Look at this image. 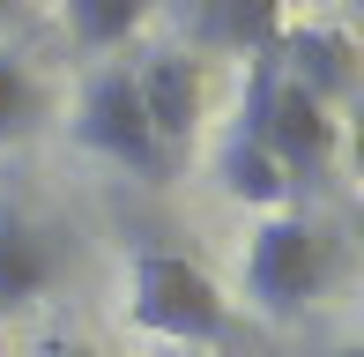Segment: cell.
Masks as SVG:
<instances>
[{"label": "cell", "instance_id": "8fae6325", "mask_svg": "<svg viewBox=\"0 0 364 357\" xmlns=\"http://www.w3.org/2000/svg\"><path fill=\"white\" fill-rule=\"evenodd\" d=\"M38 119V90H30V68L15 53H0V142H15Z\"/></svg>", "mask_w": 364, "mask_h": 357}, {"label": "cell", "instance_id": "52a82bcc", "mask_svg": "<svg viewBox=\"0 0 364 357\" xmlns=\"http://www.w3.org/2000/svg\"><path fill=\"white\" fill-rule=\"evenodd\" d=\"M216 171H223V193H230V201H245V208H283V201H290V171L275 164L245 127H230Z\"/></svg>", "mask_w": 364, "mask_h": 357}, {"label": "cell", "instance_id": "7c38bea8", "mask_svg": "<svg viewBox=\"0 0 364 357\" xmlns=\"http://www.w3.org/2000/svg\"><path fill=\"white\" fill-rule=\"evenodd\" d=\"M0 357H8V320H0Z\"/></svg>", "mask_w": 364, "mask_h": 357}, {"label": "cell", "instance_id": "3957f363", "mask_svg": "<svg viewBox=\"0 0 364 357\" xmlns=\"http://www.w3.org/2000/svg\"><path fill=\"white\" fill-rule=\"evenodd\" d=\"M327 268H335V246H327L320 223L305 216H268L253 231V246H245V290H253L260 313H297L305 298H320Z\"/></svg>", "mask_w": 364, "mask_h": 357}, {"label": "cell", "instance_id": "9c48e42d", "mask_svg": "<svg viewBox=\"0 0 364 357\" xmlns=\"http://www.w3.org/2000/svg\"><path fill=\"white\" fill-rule=\"evenodd\" d=\"M201 38L223 53H275L283 38V0H201Z\"/></svg>", "mask_w": 364, "mask_h": 357}, {"label": "cell", "instance_id": "277c9868", "mask_svg": "<svg viewBox=\"0 0 364 357\" xmlns=\"http://www.w3.org/2000/svg\"><path fill=\"white\" fill-rule=\"evenodd\" d=\"M75 134H82V149L112 156V164H127V171H149V178L164 171V142H156V127H149L141 90H134L127 68H97L90 82H82Z\"/></svg>", "mask_w": 364, "mask_h": 357}, {"label": "cell", "instance_id": "30bf717a", "mask_svg": "<svg viewBox=\"0 0 364 357\" xmlns=\"http://www.w3.org/2000/svg\"><path fill=\"white\" fill-rule=\"evenodd\" d=\"M141 23H149V0H68V30H75V45H90V53L127 45Z\"/></svg>", "mask_w": 364, "mask_h": 357}, {"label": "cell", "instance_id": "4fadbf2b", "mask_svg": "<svg viewBox=\"0 0 364 357\" xmlns=\"http://www.w3.org/2000/svg\"><path fill=\"white\" fill-rule=\"evenodd\" d=\"M335 357H364V350H335Z\"/></svg>", "mask_w": 364, "mask_h": 357}, {"label": "cell", "instance_id": "ba28073f", "mask_svg": "<svg viewBox=\"0 0 364 357\" xmlns=\"http://www.w3.org/2000/svg\"><path fill=\"white\" fill-rule=\"evenodd\" d=\"M45 283H53V253H45V238L30 231L15 208H0V320H8L15 305H30Z\"/></svg>", "mask_w": 364, "mask_h": 357}, {"label": "cell", "instance_id": "5bb4252c", "mask_svg": "<svg viewBox=\"0 0 364 357\" xmlns=\"http://www.w3.org/2000/svg\"><path fill=\"white\" fill-rule=\"evenodd\" d=\"M68 357H97V350H68Z\"/></svg>", "mask_w": 364, "mask_h": 357}, {"label": "cell", "instance_id": "5b68a950", "mask_svg": "<svg viewBox=\"0 0 364 357\" xmlns=\"http://www.w3.org/2000/svg\"><path fill=\"white\" fill-rule=\"evenodd\" d=\"M134 90H141V112H149L164 149H171V142H193V127H201V60L156 53V60H141Z\"/></svg>", "mask_w": 364, "mask_h": 357}, {"label": "cell", "instance_id": "7a4b0ae2", "mask_svg": "<svg viewBox=\"0 0 364 357\" xmlns=\"http://www.w3.org/2000/svg\"><path fill=\"white\" fill-rule=\"evenodd\" d=\"M238 127L290 171V186L297 178H320L327 156H335V119H327V105L305 82H290V75L275 68V53L253 60V90H245V119Z\"/></svg>", "mask_w": 364, "mask_h": 357}, {"label": "cell", "instance_id": "6da1fadb", "mask_svg": "<svg viewBox=\"0 0 364 357\" xmlns=\"http://www.w3.org/2000/svg\"><path fill=\"white\" fill-rule=\"evenodd\" d=\"M127 305H134V328L164 335L178 350H201V343H223L230 335V305H223L216 275L193 268L186 253L141 246L134 268H127Z\"/></svg>", "mask_w": 364, "mask_h": 357}, {"label": "cell", "instance_id": "8992f818", "mask_svg": "<svg viewBox=\"0 0 364 357\" xmlns=\"http://www.w3.org/2000/svg\"><path fill=\"white\" fill-rule=\"evenodd\" d=\"M275 68L290 75V82H305L320 105H335L342 90L357 82V53H350V38L342 30H290V38H275Z\"/></svg>", "mask_w": 364, "mask_h": 357}]
</instances>
